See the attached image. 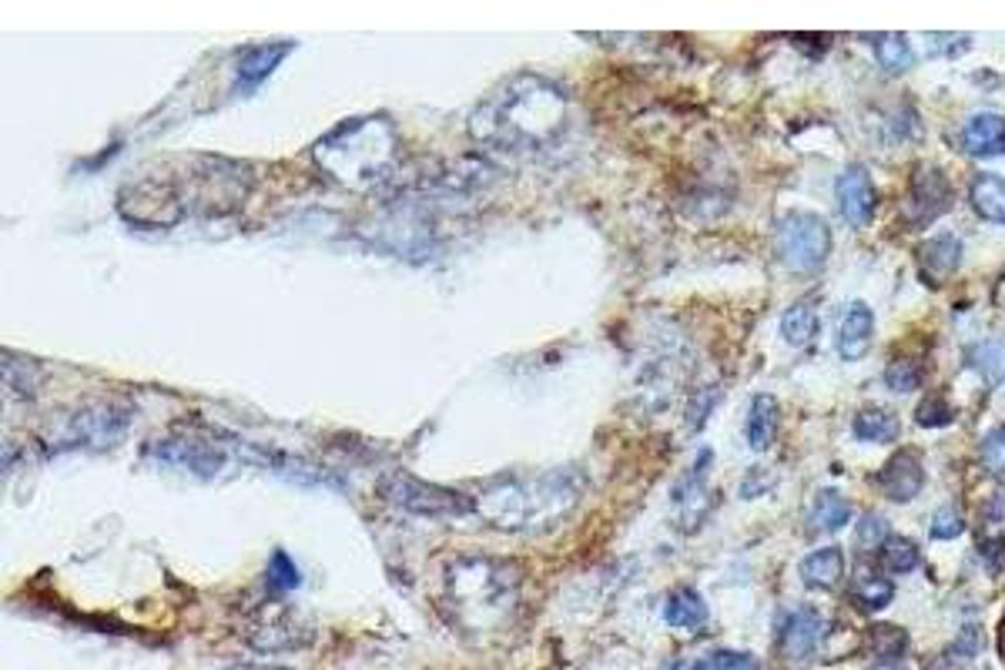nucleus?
<instances>
[{"label":"nucleus","instance_id":"f257e3e1","mask_svg":"<svg viewBox=\"0 0 1005 670\" xmlns=\"http://www.w3.org/2000/svg\"><path fill=\"white\" fill-rule=\"evenodd\" d=\"M467 132L486 155H549L574 132V104L556 81L540 74H516L496 84L477 104Z\"/></svg>","mask_w":1005,"mask_h":670},{"label":"nucleus","instance_id":"f03ea898","mask_svg":"<svg viewBox=\"0 0 1005 670\" xmlns=\"http://www.w3.org/2000/svg\"><path fill=\"white\" fill-rule=\"evenodd\" d=\"M584 490L587 480L577 467L513 470L477 486L473 503L477 516L500 533L546 536L577 513Z\"/></svg>","mask_w":1005,"mask_h":670},{"label":"nucleus","instance_id":"7ed1b4c3","mask_svg":"<svg viewBox=\"0 0 1005 670\" xmlns=\"http://www.w3.org/2000/svg\"><path fill=\"white\" fill-rule=\"evenodd\" d=\"M402 145L392 118L363 115L335 125L312 145V161L349 191H366L383 185L399 165Z\"/></svg>","mask_w":1005,"mask_h":670},{"label":"nucleus","instance_id":"20e7f679","mask_svg":"<svg viewBox=\"0 0 1005 670\" xmlns=\"http://www.w3.org/2000/svg\"><path fill=\"white\" fill-rule=\"evenodd\" d=\"M520 590V570L490 556H463L442 574V600L470 634L500 627L516 610Z\"/></svg>","mask_w":1005,"mask_h":670},{"label":"nucleus","instance_id":"39448f33","mask_svg":"<svg viewBox=\"0 0 1005 670\" xmlns=\"http://www.w3.org/2000/svg\"><path fill=\"white\" fill-rule=\"evenodd\" d=\"M379 496L412 516H432V520H457L477 513L473 493L453 490V486H436L429 480H419L406 470H392L379 480Z\"/></svg>","mask_w":1005,"mask_h":670},{"label":"nucleus","instance_id":"423d86ee","mask_svg":"<svg viewBox=\"0 0 1005 670\" xmlns=\"http://www.w3.org/2000/svg\"><path fill=\"white\" fill-rule=\"evenodd\" d=\"M128 429V409L122 406H84L74 412L57 416L48 426V450H111L115 442L125 439Z\"/></svg>","mask_w":1005,"mask_h":670},{"label":"nucleus","instance_id":"0eeeda50","mask_svg":"<svg viewBox=\"0 0 1005 670\" xmlns=\"http://www.w3.org/2000/svg\"><path fill=\"white\" fill-rule=\"evenodd\" d=\"M774 245L777 255L792 272L798 275H812L825 265L828 252H831V229L821 214L812 211H792L777 221L774 232Z\"/></svg>","mask_w":1005,"mask_h":670},{"label":"nucleus","instance_id":"6e6552de","mask_svg":"<svg viewBox=\"0 0 1005 670\" xmlns=\"http://www.w3.org/2000/svg\"><path fill=\"white\" fill-rule=\"evenodd\" d=\"M151 453H155L158 460H168V463L185 467V470L195 473L198 480H214L221 470H226V460L232 457V453L221 450V446L198 442V439H165V442L151 446Z\"/></svg>","mask_w":1005,"mask_h":670},{"label":"nucleus","instance_id":"1a4fd4ad","mask_svg":"<svg viewBox=\"0 0 1005 670\" xmlns=\"http://www.w3.org/2000/svg\"><path fill=\"white\" fill-rule=\"evenodd\" d=\"M835 195H838V208L848 226H855V229L868 226L875 214V205H878V195H875V181L865 165H848L835 181Z\"/></svg>","mask_w":1005,"mask_h":670},{"label":"nucleus","instance_id":"9d476101","mask_svg":"<svg viewBox=\"0 0 1005 670\" xmlns=\"http://www.w3.org/2000/svg\"><path fill=\"white\" fill-rule=\"evenodd\" d=\"M875 483H878V490H881L888 500H896V503L915 500L919 490H922V483H925V470H922L919 453H915V450H902L899 457H891V460L878 470Z\"/></svg>","mask_w":1005,"mask_h":670},{"label":"nucleus","instance_id":"9b49d317","mask_svg":"<svg viewBox=\"0 0 1005 670\" xmlns=\"http://www.w3.org/2000/svg\"><path fill=\"white\" fill-rule=\"evenodd\" d=\"M952 201V188L945 181V175L932 165L919 168L915 171V181H912V221L915 226H925V221L939 218Z\"/></svg>","mask_w":1005,"mask_h":670},{"label":"nucleus","instance_id":"f8f14e48","mask_svg":"<svg viewBox=\"0 0 1005 670\" xmlns=\"http://www.w3.org/2000/svg\"><path fill=\"white\" fill-rule=\"evenodd\" d=\"M292 51V44L285 41H272V44H259V48H249L245 54H239V64H235V87L242 91V94H249V91H255L282 61H285V54Z\"/></svg>","mask_w":1005,"mask_h":670},{"label":"nucleus","instance_id":"ddd939ff","mask_svg":"<svg viewBox=\"0 0 1005 670\" xmlns=\"http://www.w3.org/2000/svg\"><path fill=\"white\" fill-rule=\"evenodd\" d=\"M875 335V315L865 302H851L841 315V328H838V356L855 363L868 353Z\"/></svg>","mask_w":1005,"mask_h":670},{"label":"nucleus","instance_id":"4468645a","mask_svg":"<svg viewBox=\"0 0 1005 670\" xmlns=\"http://www.w3.org/2000/svg\"><path fill=\"white\" fill-rule=\"evenodd\" d=\"M821 640V617L815 610H792L785 617V634H781V647L792 663H805Z\"/></svg>","mask_w":1005,"mask_h":670},{"label":"nucleus","instance_id":"2eb2a0df","mask_svg":"<svg viewBox=\"0 0 1005 670\" xmlns=\"http://www.w3.org/2000/svg\"><path fill=\"white\" fill-rule=\"evenodd\" d=\"M959 262H962V242H959V235L945 232V235H935V239H929L922 245V279L929 285H942L945 279H952L955 269H959Z\"/></svg>","mask_w":1005,"mask_h":670},{"label":"nucleus","instance_id":"dca6fc26","mask_svg":"<svg viewBox=\"0 0 1005 670\" xmlns=\"http://www.w3.org/2000/svg\"><path fill=\"white\" fill-rule=\"evenodd\" d=\"M962 145L972 158H992L1005 151V118L998 115H975L962 132Z\"/></svg>","mask_w":1005,"mask_h":670},{"label":"nucleus","instance_id":"f3484780","mask_svg":"<svg viewBox=\"0 0 1005 670\" xmlns=\"http://www.w3.org/2000/svg\"><path fill=\"white\" fill-rule=\"evenodd\" d=\"M841 577H845V553L838 546L815 549L802 561V580L812 590H831L841 584Z\"/></svg>","mask_w":1005,"mask_h":670},{"label":"nucleus","instance_id":"a211bd4d","mask_svg":"<svg viewBox=\"0 0 1005 670\" xmlns=\"http://www.w3.org/2000/svg\"><path fill=\"white\" fill-rule=\"evenodd\" d=\"M818 328H821V322H818V305H815L812 299L795 302L785 315H781V335H785V343H792V346H798V349H805V346L815 343Z\"/></svg>","mask_w":1005,"mask_h":670},{"label":"nucleus","instance_id":"6ab92c4d","mask_svg":"<svg viewBox=\"0 0 1005 670\" xmlns=\"http://www.w3.org/2000/svg\"><path fill=\"white\" fill-rule=\"evenodd\" d=\"M777 439V399L774 396H754L747 412V442L754 453L771 450Z\"/></svg>","mask_w":1005,"mask_h":670},{"label":"nucleus","instance_id":"aec40b11","mask_svg":"<svg viewBox=\"0 0 1005 670\" xmlns=\"http://www.w3.org/2000/svg\"><path fill=\"white\" fill-rule=\"evenodd\" d=\"M972 205L985 221H995V226H1005V178L998 175H975L972 178Z\"/></svg>","mask_w":1005,"mask_h":670},{"label":"nucleus","instance_id":"412c9836","mask_svg":"<svg viewBox=\"0 0 1005 670\" xmlns=\"http://www.w3.org/2000/svg\"><path fill=\"white\" fill-rule=\"evenodd\" d=\"M663 620L681 630H698L708 624V604L694 590H674L663 604Z\"/></svg>","mask_w":1005,"mask_h":670},{"label":"nucleus","instance_id":"4be33fe9","mask_svg":"<svg viewBox=\"0 0 1005 670\" xmlns=\"http://www.w3.org/2000/svg\"><path fill=\"white\" fill-rule=\"evenodd\" d=\"M969 366L982 376L985 386L1005 383V343L1002 339H982L969 349Z\"/></svg>","mask_w":1005,"mask_h":670},{"label":"nucleus","instance_id":"5701e85b","mask_svg":"<svg viewBox=\"0 0 1005 670\" xmlns=\"http://www.w3.org/2000/svg\"><path fill=\"white\" fill-rule=\"evenodd\" d=\"M851 429H855V436L858 439H865V442H891L899 436V416L896 412H888V409H881V406H871V409H861L858 416H855V422H851Z\"/></svg>","mask_w":1005,"mask_h":670},{"label":"nucleus","instance_id":"b1692460","mask_svg":"<svg viewBox=\"0 0 1005 670\" xmlns=\"http://www.w3.org/2000/svg\"><path fill=\"white\" fill-rule=\"evenodd\" d=\"M851 520V503L838 490H821L812 506V526L821 533H835Z\"/></svg>","mask_w":1005,"mask_h":670},{"label":"nucleus","instance_id":"393cba45","mask_svg":"<svg viewBox=\"0 0 1005 670\" xmlns=\"http://www.w3.org/2000/svg\"><path fill=\"white\" fill-rule=\"evenodd\" d=\"M38 386H41V373L28 359H21L11 349H4V389H8V396H14V399H34Z\"/></svg>","mask_w":1005,"mask_h":670},{"label":"nucleus","instance_id":"a878e982","mask_svg":"<svg viewBox=\"0 0 1005 670\" xmlns=\"http://www.w3.org/2000/svg\"><path fill=\"white\" fill-rule=\"evenodd\" d=\"M875 57L888 74H902L915 61L905 34H875Z\"/></svg>","mask_w":1005,"mask_h":670},{"label":"nucleus","instance_id":"bb28decb","mask_svg":"<svg viewBox=\"0 0 1005 670\" xmlns=\"http://www.w3.org/2000/svg\"><path fill=\"white\" fill-rule=\"evenodd\" d=\"M851 597H855V604L865 610V614H878V610H884L888 604H891V597H896V587H891L884 577H878V574H861L855 584H851Z\"/></svg>","mask_w":1005,"mask_h":670},{"label":"nucleus","instance_id":"cd10ccee","mask_svg":"<svg viewBox=\"0 0 1005 670\" xmlns=\"http://www.w3.org/2000/svg\"><path fill=\"white\" fill-rule=\"evenodd\" d=\"M878 556H881V564H884L891 574H909V570L919 567V546H915L909 536H896V533H891V536L881 543Z\"/></svg>","mask_w":1005,"mask_h":670},{"label":"nucleus","instance_id":"c85d7f7f","mask_svg":"<svg viewBox=\"0 0 1005 670\" xmlns=\"http://www.w3.org/2000/svg\"><path fill=\"white\" fill-rule=\"evenodd\" d=\"M299 584H302V574H299V567L292 564V556L282 553V549H275V553H272V564H269V570H265V587H269V594H275V597L292 594V590H299Z\"/></svg>","mask_w":1005,"mask_h":670},{"label":"nucleus","instance_id":"c756f323","mask_svg":"<svg viewBox=\"0 0 1005 670\" xmlns=\"http://www.w3.org/2000/svg\"><path fill=\"white\" fill-rule=\"evenodd\" d=\"M922 363L919 359H909V356H902L899 363H891L888 369H884V386L891 389V392H915L919 386H922Z\"/></svg>","mask_w":1005,"mask_h":670},{"label":"nucleus","instance_id":"7c9ffc66","mask_svg":"<svg viewBox=\"0 0 1005 670\" xmlns=\"http://www.w3.org/2000/svg\"><path fill=\"white\" fill-rule=\"evenodd\" d=\"M978 460L988 473H1005V426H995L985 432L978 446Z\"/></svg>","mask_w":1005,"mask_h":670},{"label":"nucleus","instance_id":"2f4dec72","mask_svg":"<svg viewBox=\"0 0 1005 670\" xmlns=\"http://www.w3.org/2000/svg\"><path fill=\"white\" fill-rule=\"evenodd\" d=\"M871 650H875L878 657H884V660L902 657V653H905V630L888 627V624L875 627V630H871Z\"/></svg>","mask_w":1005,"mask_h":670},{"label":"nucleus","instance_id":"473e14b6","mask_svg":"<svg viewBox=\"0 0 1005 670\" xmlns=\"http://www.w3.org/2000/svg\"><path fill=\"white\" fill-rule=\"evenodd\" d=\"M962 530H965V516H962L959 506L935 510V516H932V536L935 540H955V536H962Z\"/></svg>","mask_w":1005,"mask_h":670},{"label":"nucleus","instance_id":"72a5a7b5","mask_svg":"<svg viewBox=\"0 0 1005 670\" xmlns=\"http://www.w3.org/2000/svg\"><path fill=\"white\" fill-rule=\"evenodd\" d=\"M891 533H888V523H884V516H878V513H868L861 523H858V546L861 549H881V543L888 540Z\"/></svg>","mask_w":1005,"mask_h":670},{"label":"nucleus","instance_id":"f704fd0d","mask_svg":"<svg viewBox=\"0 0 1005 670\" xmlns=\"http://www.w3.org/2000/svg\"><path fill=\"white\" fill-rule=\"evenodd\" d=\"M952 406L945 402V399H939V396H932V399H925L922 406H919V412H915V419H919V426H925V429H939V426H945V422H952Z\"/></svg>","mask_w":1005,"mask_h":670},{"label":"nucleus","instance_id":"c9c22d12","mask_svg":"<svg viewBox=\"0 0 1005 670\" xmlns=\"http://www.w3.org/2000/svg\"><path fill=\"white\" fill-rule=\"evenodd\" d=\"M711 663L718 670H757V660L744 650H718L711 653Z\"/></svg>","mask_w":1005,"mask_h":670},{"label":"nucleus","instance_id":"e433bc0d","mask_svg":"<svg viewBox=\"0 0 1005 670\" xmlns=\"http://www.w3.org/2000/svg\"><path fill=\"white\" fill-rule=\"evenodd\" d=\"M929 41L939 44L945 57H962V54L972 48V38H969V34H932Z\"/></svg>","mask_w":1005,"mask_h":670},{"label":"nucleus","instance_id":"4c0bfd02","mask_svg":"<svg viewBox=\"0 0 1005 670\" xmlns=\"http://www.w3.org/2000/svg\"><path fill=\"white\" fill-rule=\"evenodd\" d=\"M674 670H718L714 663H711V657L708 660H688V663H678Z\"/></svg>","mask_w":1005,"mask_h":670},{"label":"nucleus","instance_id":"58836bf2","mask_svg":"<svg viewBox=\"0 0 1005 670\" xmlns=\"http://www.w3.org/2000/svg\"><path fill=\"white\" fill-rule=\"evenodd\" d=\"M998 657L1005 660V617H1002V624H998Z\"/></svg>","mask_w":1005,"mask_h":670},{"label":"nucleus","instance_id":"ea45409f","mask_svg":"<svg viewBox=\"0 0 1005 670\" xmlns=\"http://www.w3.org/2000/svg\"><path fill=\"white\" fill-rule=\"evenodd\" d=\"M875 670H909V667H902V663H881V667H875Z\"/></svg>","mask_w":1005,"mask_h":670},{"label":"nucleus","instance_id":"a19ab883","mask_svg":"<svg viewBox=\"0 0 1005 670\" xmlns=\"http://www.w3.org/2000/svg\"><path fill=\"white\" fill-rule=\"evenodd\" d=\"M235 670H259V667H235Z\"/></svg>","mask_w":1005,"mask_h":670}]
</instances>
